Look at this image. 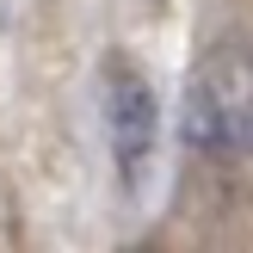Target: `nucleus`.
<instances>
[{
    "instance_id": "nucleus-1",
    "label": "nucleus",
    "mask_w": 253,
    "mask_h": 253,
    "mask_svg": "<svg viewBox=\"0 0 253 253\" xmlns=\"http://www.w3.org/2000/svg\"><path fill=\"white\" fill-rule=\"evenodd\" d=\"M179 130L192 155L210 161H253V37L229 31L204 43L185 74Z\"/></svg>"
},
{
    "instance_id": "nucleus-2",
    "label": "nucleus",
    "mask_w": 253,
    "mask_h": 253,
    "mask_svg": "<svg viewBox=\"0 0 253 253\" xmlns=\"http://www.w3.org/2000/svg\"><path fill=\"white\" fill-rule=\"evenodd\" d=\"M99 105H105V142H111L118 185L136 198L142 179H148V161H155L161 111H155V86H148L142 62H136L130 49H105V68H99Z\"/></svg>"
}]
</instances>
